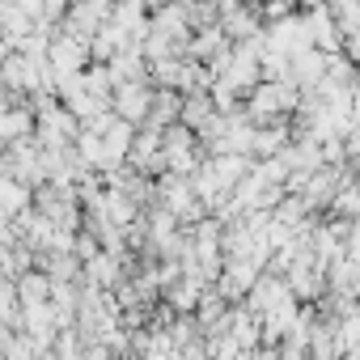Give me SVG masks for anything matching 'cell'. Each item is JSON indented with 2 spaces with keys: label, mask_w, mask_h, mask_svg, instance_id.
Segmentation results:
<instances>
[{
  "label": "cell",
  "mask_w": 360,
  "mask_h": 360,
  "mask_svg": "<svg viewBox=\"0 0 360 360\" xmlns=\"http://www.w3.org/2000/svg\"><path fill=\"white\" fill-rule=\"evenodd\" d=\"M153 102H157V85H153V77L119 81V85H115V94H110L115 115H119V119H131V123H144V119H148V110H153Z\"/></svg>",
  "instance_id": "1"
},
{
  "label": "cell",
  "mask_w": 360,
  "mask_h": 360,
  "mask_svg": "<svg viewBox=\"0 0 360 360\" xmlns=\"http://www.w3.org/2000/svg\"><path fill=\"white\" fill-rule=\"evenodd\" d=\"M326 56H330V51H322V47H297L288 77H292L305 94H314V89L322 85V77H326Z\"/></svg>",
  "instance_id": "2"
},
{
  "label": "cell",
  "mask_w": 360,
  "mask_h": 360,
  "mask_svg": "<svg viewBox=\"0 0 360 360\" xmlns=\"http://www.w3.org/2000/svg\"><path fill=\"white\" fill-rule=\"evenodd\" d=\"M144 5H148V9H153V13H157V9H161V5H169V0H144Z\"/></svg>",
  "instance_id": "3"
}]
</instances>
